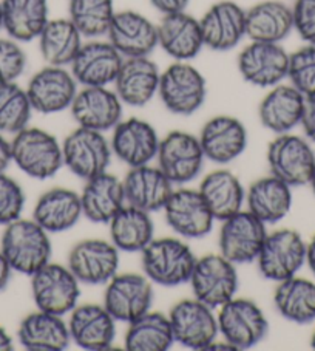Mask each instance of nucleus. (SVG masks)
Returning <instances> with one entry per match:
<instances>
[{"mask_svg": "<svg viewBox=\"0 0 315 351\" xmlns=\"http://www.w3.org/2000/svg\"><path fill=\"white\" fill-rule=\"evenodd\" d=\"M27 69V54L19 42L0 38V84L16 82Z\"/></svg>", "mask_w": 315, "mask_h": 351, "instance_id": "nucleus-45", "label": "nucleus"}, {"mask_svg": "<svg viewBox=\"0 0 315 351\" xmlns=\"http://www.w3.org/2000/svg\"><path fill=\"white\" fill-rule=\"evenodd\" d=\"M247 210L266 225L283 220L292 206V191L283 180L264 177L252 183L246 193Z\"/></svg>", "mask_w": 315, "mask_h": 351, "instance_id": "nucleus-35", "label": "nucleus"}, {"mask_svg": "<svg viewBox=\"0 0 315 351\" xmlns=\"http://www.w3.org/2000/svg\"><path fill=\"white\" fill-rule=\"evenodd\" d=\"M158 167L173 184H184L195 180L204 165V152L199 139L192 133L175 130L160 141Z\"/></svg>", "mask_w": 315, "mask_h": 351, "instance_id": "nucleus-11", "label": "nucleus"}, {"mask_svg": "<svg viewBox=\"0 0 315 351\" xmlns=\"http://www.w3.org/2000/svg\"><path fill=\"white\" fill-rule=\"evenodd\" d=\"M108 225H110L112 243L119 251L142 252L144 247L153 240L155 228L150 213L135 206H124Z\"/></svg>", "mask_w": 315, "mask_h": 351, "instance_id": "nucleus-37", "label": "nucleus"}, {"mask_svg": "<svg viewBox=\"0 0 315 351\" xmlns=\"http://www.w3.org/2000/svg\"><path fill=\"white\" fill-rule=\"evenodd\" d=\"M158 95L168 112L179 117H190L204 104L207 84L198 69L177 60L161 73Z\"/></svg>", "mask_w": 315, "mask_h": 351, "instance_id": "nucleus-4", "label": "nucleus"}, {"mask_svg": "<svg viewBox=\"0 0 315 351\" xmlns=\"http://www.w3.org/2000/svg\"><path fill=\"white\" fill-rule=\"evenodd\" d=\"M114 317L104 305H76L68 320L71 341L77 347L90 351H102L110 348L116 335Z\"/></svg>", "mask_w": 315, "mask_h": 351, "instance_id": "nucleus-26", "label": "nucleus"}, {"mask_svg": "<svg viewBox=\"0 0 315 351\" xmlns=\"http://www.w3.org/2000/svg\"><path fill=\"white\" fill-rule=\"evenodd\" d=\"M25 90L33 110L51 114L71 107L77 93V82L64 66L47 65L29 80Z\"/></svg>", "mask_w": 315, "mask_h": 351, "instance_id": "nucleus-17", "label": "nucleus"}, {"mask_svg": "<svg viewBox=\"0 0 315 351\" xmlns=\"http://www.w3.org/2000/svg\"><path fill=\"white\" fill-rule=\"evenodd\" d=\"M107 36L124 58L149 56L158 47V25L131 10L114 14Z\"/></svg>", "mask_w": 315, "mask_h": 351, "instance_id": "nucleus-22", "label": "nucleus"}, {"mask_svg": "<svg viewBox=\"0 0 315 351\" xmlns=\"http://www.w3.org/2000/svg\"><path fill=\"white\" fill-rule=\"evenodd\" d=\"M13 161V154H11V143L3 135H0V172H5Z\"/></svg>", "mask_w": 315, "mask_h": 351, "instance_id": "nucleus-49", "label": "nucleus"}, {"mask_svg": "<svg viewBox=\"0 0 315 351\" xmlns=\"http://www.w3.org/2000/svg\"><path fill=\"white\" fill-rule=\"evenodd\" d=\"M125 203L147 213L164 209L173 193V183L160 167H130L123 180Z\"/></svg>", "mask_w": 315, "mask_h": 351, "instance_id": "nucleus-27", "label": "nucleus"}, {"mask_svg": "<svg viewBox=\"0 0 315 351\" xmlns=\"http://www.w3.org/2000/svg\"><path fill=\"white\" fill-rule=\"evenodd\" d=\"M153 302V287L147 276L116 274L108 282L104 306L114 320L130 324L150 311Z\"/></svg>", "mask_w": 315, "mask_h": 351, "instance_id": "nucleus-14", "label": "nucleus"}, {"mask_svg": "<svg viewBox=\"0 0 315 351\" xmlns=\"http://www.w3.org/2000/svg\"><path fill=\"white\" fill-rule=\"evenodd\" d=\"M25 208V193L17 181L0 172V225L7 226L21 219Z\"/></svg>", "mask_w": 315, "mask_h": 351, "instance_id": "nucleus-44", "label": "nucleus"}, {"mask_svg": "<svg viewBox=\"0 0 315 351\" xmlns=\"http://www.w3.org/2000/svg\"><path fill=\"white\" fill-rule=\"evenodd\" d=\"M161 71L149 56L124 58L114 80V92L127 106L144 107L155 98L160 88Z\"/></svg>", "mask_w": 315, "mask_h": 351, "instance_id": "nucleus-24", "label": "nucleus"}, {"mask_svg": "<svg viewBox=\"0 0 315 351\" xmlns=\"http://www.w3.org/2000/svg\"><path fill=\"white\" fill-rule=\"evenodd\" d=\"M17 336L22 347L29 351H60L71 342L68 324L64 322L62 316L42 310L22 320Z\"/></svg>", "mask_w": 315, "mask_h": 351, "instance_id": "nucleus-32", "label": "nucleus"}, {"mask_svg": "<svg viewBox=\"0 0 315 351\" xmlns=\"http://www.w3.org/2000/svg\"><path fill=\"white\" fill-rule=\"evenodd\" d=\"M13 337H11L3 326H0V351L13 350Z\"/></svg>", "mask_w": 315, "mask_h": 351, "instance_id": "nucleus-52", "label": "nucleus"}, {"mask_svg": "<svg viewBox=\"0 0 315 351\" xmlns=\"http://www.w3.org/2000/svg\"><path fill=\"white\" fill-rule=\"evenodd\" d=\"M303 130H305L309 141L315 143V96L314 98H306L305 112H303L301 123Z\"/></svg>", "mask_w": 315, "mask_h": 351, "instance_id": "nucleus-47", "label": "nucleus"}, {"mask_svg": "<svg viewBox=\"0 0 315 351\" xmlns=\"http://www.w3.org/2000/svg\"><path fill=\"white\" fill-rule=\"evenodd\" d=\"M204 47L214 51L232 50L246 36V10L232 0H221L199 19Z\"/></svg>", "mask_w": 315, "mask_h": 351, "instance_id": "nucleus-19", "label": "nucleus"}, {"mask_svg": "<svg viewBox=\"0 0 315 351\" xmlns=\"http://www.w3.org/2000/svg\"><path fill=\"white\" fill-rule=\"evenodd\" d=\"M198 192L201 193L215 220L221 221L243 210L246 202L243 184L227 169H220L205 175Z\"/></svg>", "mask_w": 315, "mask_h": 351, "instance_id": "nucleus-34", "label": "nucleus"}, {"mask_svg": "<svg viewBox=\"0 0 315 351\" xmlns=\"http://www.w3.org/2000/svg\"><path fill=\"white\" fill-rule=\"evenodd\" d=\"M309 184H311L312 191H314V195H315V167H314V172H312V177L309 180Z\"/></svg>", "mask_w": 315, "mask_h": 351, "instance_id": "nucleus-53", "label": "nucleus"}, {"mask_svg": "<svg viewBox=\"0 0 315 351\" xmlns=\"http://www.w3.org/2000/svg\"><path fill=\"white\" fill-rule=\"evenodd\" d=\"M198 139L205 158L218 165H227L246 150L247 132L240 119L220 114L204 124Z\"/></svg>", "mask_w": 315, "mask_h": 351, "instance_id": "nucleus-25", "label": "nucleus"}, {"mask_svg": "<svg viewBox=\"0 0 315 351\" xmlns=\"http://www.w3.org/2000/svg\"><path fill=\"white\" fill-rule=\"evenodd\" d=\"M294 29L309 45H315V0H295Z\"/></svg>", "mask_w": 315, "mask_h": 351, "instance_id": "nucleus-46", "label": "nucleus"}, {"mask_svg": "<svg viewBox=\"0 0 315 351\" xmlns=\"http://www.w3.org/2000/svg\"><path fill=\"white\" fill-rule=\"evenodd\" d=\"M173 342L175 337L168 316L149 311L130 322L124 343L129 351H166Z\"/></svg>", "mask_w": 315, "mask_h": 351, "instance_id": "nucleus-40", "label": "nucleus"}, {"mask_svg": "<svg viewBox=\"0 0 315 351\" xmlns=\"http://www.w3.org/2000/svg\"><path fill=\"white\" fill-rule=\"evenodd\" d=\"M268 231L266 223L249 210H240L223 220L220 231V254L232 263H251L258 258Z\"/></svg>", "mask_w": 315, "mask_h": 351, "instance_id": "nucleus-12", "label": "nucleus"}, {"mask_svg": "<svg viewBox=\"0 0 315 351\" xmlns=\"http://www.w3.org/2000/svg\"><path fill=\"white\" fill-rule=\"evenodd\" d=\"M82 215L93 223H110L125 206L124 184L108 172L87 180L81 193Z\"/></svg>", "mask_w": 315, "mask_h": 351, "instance_id": "nucleus-30", "label": "nucleus"}, {"mask_svg": "<svg viewBox=\"0 0 315 351\" xmlns=\"http://www.w3.org/2000/svg\"><path fill=\"white\" fill-rule=\"evenodd\" d=\"M68 266L47 263L32 276V293L38 310L64 316L76 306L81 288Z\"/></svg>", "mask_w": 315, "mask_h": 351, "instance_id": "nucleus-9", "label": "nucleus"}, {"mask_svg": "<svg viewBox=\"0 0 315 351\" xmlns=\"http://www.w3.org/2000/svg\"><path fill=\"white\" fill-rule=\"evenodd\" d=\"M161 139L153 125L139 118L121 119L113 129L112 152L127 166H144L156 158Z\"/></svg>", "mask_w": 315, "mask_h": 351, "instance_id": "nucleus-21", "label": "nucleus"}, {"mask_svg": "<svg viewBox=\"0 0 315 351\" xmlns=\"http://www.w3.org/2000/svg\"><path fill=\"white\" fill-rule=\"evenodd\" d=\"M306 98L294 86L272 87L258 107V117L266 129L281 135L301 123Z\"/></svg>", "mask_w": 315, "mask_h": 351, "instance_id": "nucleus-29", "label": "nucleus"}, {"mask_svg": "<svg viewBox=\"0 0 315 351\" xmlns=\"http://www.w3.org/2000/svg\"><path fill=\"white\" fill-rule=\"evenodd\" d=\"M288 77L305 98L315 96V45L301 47L289 54Z\"/></svg>", "mask_w": 315, "mask_h": 351, "instance_id": "nucleus-43", "label": "nucleus"}, {"mask_svg": "<svg viewBox=\"0 0 315 351\" xmlns=\"http://www.w3.org/2000/svg\"><path fill=\"white\" fill-rule=\"evenodd\" d=\"M11 272H13V268H11V265L8 263V260L5 258L3 254L0 252V291H3V289L8 287Z\"/></svg>", "mask_w": 315, "mask_h": 351, "instance_id": "nucleus-50", "label": "nucleus"}, {"mask_svg": "<svg viewBox=\"0 0 315 351\" xmlns=\"http://www.w3.org/2000/svg\"><path fill=\"white\" fill-rule=\"evenodd\" d=\"M214 308L198 299H186L173 305L168 314L175 342L192 350H207L216 341L218 319Z\"/></svg>", "mask_w": 315, "mask_h": 351, "instance_id": "nucleus-13", "label": "nucleus"}, {"mask_svg": "<svg viewBox=\"0 0 315 351\" xmlns=\"http://www.w3.org/2000/svg\"><path fill=\"white\" fill-rule=\"evenodd\" d=\"M82 215L81 195L65 187H54L42 195L33 210V220L47 232L68 231Z\"/></svg>", "mask_w": 315, "mask_h": 351, "instance_id": "nucleus-33", "label": "nucleus"}, {"mask_svg": "<svg viewBox=\"0 0 315 351\" xmlns=\"http://www.w3.org/2000/svg\"><path fill=\"white\" fill-rule=\"evenodd\" d=\"M73 118L86 129L105 132L123 118V101L107 87H84L70 107Z\"/></svg>", "mask_w": 315, "mask_h": 351, "instance_id": "nucleus-23", "label": "nucleus"}, {"mask_svg": "<svg viewBox=\"0 0 315 351\" xmlns=\"http://www.w3.org/2000/svg\"><path fill=\"white\" fill-rule=\"evenodd\" d=\"M195 299L210 308H220L235 298L238 289V274L235 263L221 254H209L197 258L190 276Z\"/></svg>", "mask_w": 315, "mask_h": 351, "instance_id": "nucleus-6", "label": "nucleus"}, {"mask_svg": "<svg viewBox=\"0 0 315 351\" xmlns=\"http://www.w3.org/2000/svg\"><path fill=\"white\" fill-rule=\"evenodd\" d=\"M274 304L277 311L290 322H312L315 320V283L295 276L278 282Z\"/></svg>", "mask_w": 315, "mask_h": 351, "instance_id": "nucleus-39", "label": "nucleus"}, {"mask_svg": "<svg viewBox=\"0 0 315 351\" xmlns=\"http://www.w3.org/2000/svg\"><path fill=\"white\" fill-rule=\"evenodd\" d=\"M70 17L84 38H101L108 33L114 11L113 0H70Z\"/></svg>", "mask_w": 315, "mask_h": 351, "instance_id": "nucleus-41", "label": "nucleus"}, {"mask_svg": "<svg viewBox=\"0 0 315 351\" xmlns=\"http://www.w3.org/2000/svg\"><path fill=\"white\" fill-rule=\"evenodd\" d=\"M82 38L70 19L48 21L38 38L42 58L48 65H70L81 50Z\"/></svg>", "mask_w": 315, "mask_h": 351, "instance_id": "nucleus-38", "label": "nucleus"}, {"mask_svg": "<svg viewBox=\"0 0 315 351\" xmlns=\"http://www.w3.org/2000/svg\"><path fill=\"white\" fill-rule=\"evenodd\" d=\"M289 54L280 44L251 42L238 56V70L246 82L272 88L288 77Z\"/></svg>", "mask_w": 315, "mask_h": 351, "instance_id": "nucleus-15", "label": "nucleus"}, {"mask_svg": "<svg viewBox=\"0 0 315 351\" xmlns=\"http://www.w3.org/2000/svg\"><path fill=\"white\" fill-rule=\"evenodd\" d=\"M3 29V13H2V3H0V32Z\"/></svg>", "mask_w": 315, "mask_h": 351, "instance_id": "nucleus-54", "label": "nucleus"}, {"mask_svg": "<svg viewBox=\"0 0 315 351\" xmlns=\"http://www.w3.org/2000/svg\"><path fill=\"white\" fill-rule=\"evenodd\" d=\"M270 175L283 180L290 187L309 184L315 167V154L306 139L281 133L268 147Z\"/></svg>", "mask_w": 315, "mask_h": 351, "instance_id": "nucleus-10", "label": "nucleus"}, {"mask_svg": "<svg viewBox=\"0 0 315 351\" xmlns=\"http://www.w3.org/2000/svg\"><path fill=\"white\" fill-rule=\"evenodd\" d=\"M0 252L8 260L13 271L32 277L50 263L51 241L45 229L34 220L17 219L5 228Z\"/></svg>", "mask_w": 315, "mask_h": 351, "instance_id": "nucleus-1", "label": "nucleus"}, {"mask_svg": "<svg viewBox=\"0 0 315 351\" xmlns=\"http://www.w3.org/2000/svg\"><path fill=\"white\" fill-rule=\"evenodd\" d=\"M167 225L186 239H201L214 228L215 217L198 191H173L164 206Z\"/></svg>", "mask_w": 315, "mask_h": 351, "instance_id": "nucleus-20", "label": "nucleus"}, {"mask_svg": "<svg viewBox=\"0 0 315 351\" xmlns=\"http://www.w3.org/2000/svg\"><path fill=\"white\" fill-rule=\"evenodd\" d=\"M11 154L17 167L36 180L51 178L64 166L62 144L38 127L17 132L11 141Z\"/></svg>", "mask_w": 315, "mask_h": 351, "instance_id": "nucleus-2", "label": "nucleus"}, {"mask_svg": "<svg viewBox=\"0 0 315 351\" xmlns=\"http://www.w3.org/2000/svg\"><path fill=\"white\" fill-rule=\"evenodd\" d=\"M112 154V146L104 133L81 125L73 130L62 143L64 166L86 181L107 172Z\"/></svg>", "mask_w": 315, "mask_h": 351, "instance_id": "nucleus-7", "label": "nucleus"}, {"mask_svg": "<svg viewBox=\"0 0 315 351\" xmlns=\"http://www.w3.org/2000/svg\"><path fill=\"white\" fill-rule=\"evenodd\" d=\"M150 2L162 14H173L186 11L190 0H150Z\"/></svg>", "mask_w": 315, "mask_h": 351, "instance_id": "nucleus-48", "label": "nucleus"}, {"mask_svg": "<svg viewBox=\"0 0 315 351\" xmlns=\"http://www.w3.org/2000/svg\"><path fill=\"white\" fill-rule=\"evenodd\" d=\"M158 45L175 60H187L198 56L204 47L201 25L186 11L164 14L158 25Z\"/></svg>", "mask_w": 315, "mask_h": 351, "instance_id": "nucleus-28", "label": "nucleus"}, {"mask_svg": "<svg viewBox=\"0 0 315 351\" xmlns=\"http://www.w3.org/2000/svg\"><path fill=\"white\" fill-rule=\"evenodd\" d=\"M3 29L17 42L38 39L48 23L47 0H0Z\"/></svg>", "mask_w": 315, "mask_h": 351, "instance_id": "nucleus-36", "label": "nucleus"}, {"mask_svg": "<svg viewBox=\"0 0 315 351\" xmlns=\"http://www.w3.org/2000/svg\"><path fill=\"white\" fill-rule=\"evenodd\" d=\"M258 269L268 280L294 277L306 262V243L294 229H280L266 237L258 254Z\"/></svg>", "mask_w": 315, "mask_h": 351, "instance_id": "nucleus-8", "label": "nucleus"}, {"mask_svg": "<svg viewBox=\"0 0 315 351\" xmlns=\"http://www.w3.org/2000/svg\"><path fill=\"white\" fill-rule=\"evenodd\" d=\"M311 347L315 350V331H314V335H312V339H311Z\"/></svg>", "mask_w": 315, "mask_h": 351, "instance_id": "nucleus-55", "label": "nucleus"}, {"mask_svg": "<svg viewBox=\"0 0 315 351\" xmlns=\"http://www.w3.org/2000/svg\"><path fill=\"white\" fill-rule=\"evenodd\" d=\"M292 29V8L281 0H264L246 10V36L253 42L280 44Z\"/></svg>", "mask_w": 315, "mask_h": 351, "instance_id": "nucleus-31", "label": "nucleus"}, {"mask_svg": "<svg viewBox=\"0 0 315 351\" xmlns=\"http://www.w3.org/2000/svg\"><path fill=\"white\" fill-rule=\"evenodd\" d=\"M32 112L33 107L25 88L16 82L0 84V132L16 135L28 127Z\"/></svg>", "mask_w": 315, "mask_h": 351, "instance_id": "nucleus-42", "label": "nucleus"}, {"mask_svg": "<svg viewBox=\"0 0 315 351\" xmlns=\"http://www.w3.org/2000/svg\"><path fill=\"white\" fill-rule=\"evenodd\" d=\"M197 257L190 246L178 239L151 240L142 251V269L150 282L178 287L190 280Z\"/></svg>", "mask_w": 315, "mask_h": 351, "instance_id": "nucleus-3", "label": "nucleus"}, {"mask_svg": "<svg viewBox=\"0 0 315 351\" xmlns=\"http://www.w3.org/2000/svg\"><path fill=\"white\" fill-rule=\"evenodd\" d=\"M68 268L81 283H108L119 269V250L105 240L79 241L68 254Z\"/></svg>", "mask_w": 315, "mask_h": 351, "instance_id": "nucleus-16", "label": "nucleus"}, {"mask_svg": "<svg viewBox=\"0 0 315 351\" xmlns=\"http://www.w3.org/2000/svg\"><path fill=\"white\" fill-rule=\"evenodd\" d=\"M216 319L223 339L235 350L255 347L269 331V322L262 308L249 299H230L220 306Z\"/></svg>", "mask_w": 315, "mask_h": 351, "instance_id": "nucleus-5", "label": "nucleus"}, {"mask_svg": "<svg viewBox=\"0 0 315 351\" xmlns=\"http://www.w3.org/2000/svg\"><path fill=\"white\" fill-rule=\"evenodd\" d=\"M306 262L315 276V235L306 245Z\"/></svg>", "mask_w": 315, "mask_h": 351, "instance_id": "nucleus-51", "label": "nucleus"}, {"mask_svg": "<svg viewBox=\"0 0 315 351\" xmlns=\"http://www.w3.org/2000/svg\"><path fill=\"white\" fill-rule=\"evenodd\" d=\"M123 60L124 56L110 42L93 40L82 44L70 64L71 75L84 87H107L116 80Z\"/></svg>", "mask_w": 315, "mask_h": 351, "instance_id": "nucleus-18", "label": "nucleus"}]
</instances>
